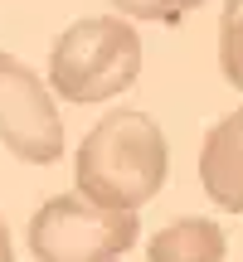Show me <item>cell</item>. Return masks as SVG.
<instances>
[{"label": "cell", "instance_id": "cell-1", "mask_svg": "<svg viewBox=\"0 0 243 262\" xmlns=\"http://www.w3.org/2000/svg\"><path fill=\"white\" fill-rule=\"evenodd\" d=\"M73 180L83 199L117 214H136L166 185V131L136 107L107 112L78 146Z\"/></svg>", "mask_w": 243, "mask_h": 262}, {"label": "cell", "instance_id": "cell-2", "mask_svg": "<svg viewBox=\"0 0 243 262\" xmlns=\"http://www.w3.org/2000/svg\"><path fill=\"white\" fill-rule=\"evenodd\" d=\"M141 39L117 15H88L68 25L49 49V88L68 102H107L136 88Z\"/></svg>", "mask_w": 243, "mask_h": 262}, {"label": "cell", "instance_id": "cell-3", "mask_svg": "<svg viewBox=\"0 0 243 262\" xmlns=\"http://www.w3.org/2000/svg\"><path fill=\"white\" fill-rule=\"evenodd\" d=\"M136 233V214L103 209L83 194H54L29 219V253L34 262H117Z\"/></svg>", "mask_w": 243, "mask_h": 262}, {"label": "cell", "instance_id": "cell-4", "mask_svg": "<svg viewBox=\"0 0 243 262\" xmlns=\"http://www.w3.org/2000/svg\"><path fill=\"white\" fill-rule=\"evenodd\" d=\"M0 141L29 165H54L64 156V122L54 93L15 54H0Z\"/></svg>", "mask_w": 243, "mask_h": 262}, {"label": "cell", "instance_id": "cell-5", "mask_svg": "<svg viewBox=\"0 0 243 262\" xmlns=\"http://www.w3.org/2000/svg\"><path fill=\"white\" fill-rule=\"evenodd\" d=\"M199 185L224 214H243V107L209 126L199 146Z\"/></svg>", "mask_w": 243, "mask_h": 262}, {"label": "cell", "instance_id": "cell-6", "mask_svg": "<svg viewBox=\"0 0 243 262\" xmlns=\"http://www.w3.org/2000/svg\"><path fill=\"white\" fill-rule=\"evenodd\" d=\"M224 257L229 238L214 219H175L146 243V262H224Z\"/></svg>", "mask_w": 243, "mask_h": 262}, {"label": "cell", "instance_id": "cell-7", "mask_svg": "<svg viewBox=\"0 0 243 262\" xmlns=\"http://www.w3.org/2000/svg\"><path fill=\"white\" fill-rule=\"evenodd\" d=\"M219 68H224V78L243 93V0H224V19H219Z\"/></svg>", "mask_w": 243, "mask_h": 262}, {"label": "cell", "instance_id": "cell-8", "mask_svg": "<svg viewBox=\"0 0 243 262\" xmlns=\"http://www.w3.org/2000/svg\"><path fill=\"white\" fill-rule=\"evenodd\" d=\"M107 5H117L127 19H151V25H170V19L190 15V10H199L205 0H107Z\"/></svg>", "mask_w": 243, "mask_h": 262}, {"label": "cell", "instance_id": "cell-9", "mask_svg": "<svg viewBox=\"0 0 243 262\" xmlns=\"http://www.w3.org/2000/svg\"><path fill=\"white\" fill-rule=\"evenodd\" d=\"M0 262H15V248H10V233H5V219H0Z\"/></svg>", "mask_w": 243, "mask_h": 262}]
</instances>
